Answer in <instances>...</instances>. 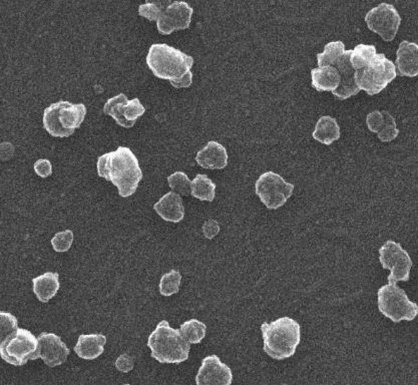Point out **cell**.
Wrapping results in <instances>:
<instances>
[{
    "instance_id": "obj_25",
    "label": "cell",
    "mask_w": 418,
    "mask_h": 385,
    "mask_svg": "<svg viewBox=\"0 0 418 385\" xmlns=\"http://www.w3.org/2000/svg\"><path fill=\"white\" fill-rule=\"evenodd\" d=\"M344 52L345 45L340 40L329 42L325 45L324 51L317 54L318 66L319 68L336 66L343 56Z\"/></svg>"
},
{
    "instance_id": "obj_16",
    "label": "cell",
    "mask_w": 418,
    "mask_h": 385,
    "mask_svg": "<svg viewBox=\"0 0 418 385\" xmlns=\"http://www.w3.org/2000/svg\"><path fill=\"white\" fill-rule=\"evenodd\" d=\"M351 54L352 51H345L340 61L336 64V68L340 73L341 80L339 87L332 94L341 101L356 96L361 90L356 82V71L350 63Z\"/></svg>"
},
{
    "instance_id": "obj_7",
    "label": "cell",
    "mask_w": 418,
    "mask_h": 385,
    "mask_svg": "<svg viewBox=\"0 0 418 385\" xmlns=\"http://www.w3.org/2000/svg\"><path fill=\"white\" fill-rule=\"evenodd\" d=\"M380 312L393 322L412 321L418 315V305L410 301L405 291L396 284L384 285L379 290Z\"/></svg>"
},
{
    "instance_id": "obj_1",
    "label": "cell",
    "mask_w": 418,
    "mask_h": 385,
    "mask_svg": "<svg viewBox=\"0 0 418 385\" xmlns=\"http://www.w3.org/2000/svg\"><path fill=\"white\" fill-rule=\"evenodd\" d=\"M97 173L99 177L111 181L123 198L134 195L142 179L139 161L127 147H118L116 151L99 157Z\"/></svg>"
},
{
    "instance_id": "obj_17",
    "label": "cell",
    "mask_w": 418,
    "mask_h": 385,
    "mask_svg": "<svg viewBox=\"0 0 418 385\" xmlns=\"http://www.w3.org/2000/svg\"><path fill=\"white\" fill-rule=\"evenodd\" d=\"M396 66L401 77L414 78L418 75V44L403 40L396 52Z\"/></svg>"
},
{
    "instance_id": "obj_20",
    "label": "cell",
    "mask_w": 418,
    "mask_h": 385,
    "mask_svg": "<svg viewBox=\"0 0 418 385\" xmlns=\"http://www.w3.org/2000/svg\"><path fill=\"white\" fill-rule=\"evenodd\" d=\"M106 343V337L103 334H82L78 337L75 351L82 360H94L104 353Z\"/></svg>"
},
{
    "instance_id": "obj_31",
    "label": "cell",
    "mask_w": 418,
    "mask_h": 385,
    "mask_svg": "<svg viewBox=\"0 0 418 385\" xmlns=\"http://www.w3.org/2000/svg\"><path fill=\"white\" fill-rule=\"evenodd\" d=\"M73 242V233L70 230L56 233L51 239V245L54 251L66 252L70 250Z\"/></svg>"
},
{
    "instance_id": "obj_21",
    "label": "cell",
    "mask_w": 418,
    "mask_h": 385,
    "mask_svg": "<svg viewBox=\"0 0 418 385\" xmlns=\"http://www.w3.org/2000/svg\"><path fill=\"white\" fill-rule=\"evenodd\" d=\"M312 87L318 92H333L340 84L341 77L335 66H324L311 71Z\"/></svg>"
},
{
    "instance_id": "obj_29",
    "label": "cell",
    "mask_w": 418,
    "mask_h": 385,
    "mask_svg": "<svg viewBox=\"0 0 418 385\" xmlns=\"http://www.w3.org/2000/svg\"><path fill=\"white\" fill-rule=\"evenodd\" d=\"M168 186L173 192H178L182 196H189L192 192V182L186 173L176 172L168 177Z\"/></svg>"
},
{
    "instance_id": "obj_11",
    "label": "cell",
    "mask_w": 418,
    "mask_h": 385,
    "mask_svg": "<svg viewBox=\"0 0 418 385\" xmlns=\"http://www.w3.org/2000/svg\"><path fill=\"white\" fill-rule=\"evenodd\" d=\"M365 23L370 30L379 35L383 40L393 42L401 25V18L395 7L381 4L367 14Z\"/></svg>"
},
{
    "instance_id": "obj_3",
    "label": "cell",
    "mask_w": 418,
    "mask_h": 385,
    "mask_svg": "<svg viewBox=\"0 0 418 385\" xmlns=\"http://www.w3.org/2000/svg\"><path fill=\"white\" fill-rule=\"evenodd\" d=\"M148 346L152 358L161 363L184 362L189 358L191 349L180 330L171 327L166 320L161 321L149 335Z\"/></svg>"
},
{
    "instance_id": "obj_19",
    "label": "cell",
    "mask_w": 418,
    "mask_h": 385,
    "mask_svg": "<svg viewBox=\"0 0 418 385\" xmlns=\"http://www.w3.org/2000/svg\"><path fill=\"white\" fill-rule=\"evenodd\" d=\"M196 161L202 168L222 170L228 165L227 151L219 142H209L205 148L197 154Z\"/></svg>"
},
{
    "instance_id": "obj_2",
    "label": "cell",
    "mask_w": 418,
    "mask_h": 385,
    "mask_svg": "<svg viewBox=\"0 0 418 385\" xmlns=\"http://www.w3.org/2000/svg\"><path fill=\"white\" fill-rule=\"evenodd\" d=\"M261 330L264 351L270 358L283 360L295 354L301 339L300 325L297 321L290 317L279 318L263 323Z\"/></svg>"
},
{
    "instance_id": "obj_4",
    "label": "cell",
    "mask_w": 418,
    "mask_h": 385,
    "mask_svg": "<svg viewBox=\"0 0 418 385\" xmlns=\"http://www.w3.org/2000/svg\"><path fill=\"white\" fill-rule=\"evenodd\" d=\"M147 64L156 78L174 80L191 71L194 59L166 44H154L149 47Z\"/></svg>"
},
{
    "instance_id": "obj_6",
    "label": "cell",
    "mask_w": 418,
    "mask_h": 385,
    "mask_svg": "<svg viewBox=\"0 0 418 385\" xmlns=\"http://www.w3.org/2000/svg\"><path fill=\"white\" fill-rule=\"evenodd\" d=\"M396 77L398 73L395 64L386 59L383 54H376L364 68L355 73L358 87L365 90L369 96L379 94Z\"/></svg>"
},
{
    "instance_id": "obj_10",
    "label": "cell",
    "mask_w": 418,
    "mask_h": 385,
    "mask_svg": "<svg viewBox=\"0 0 418 385\" xmlns=\"http://www.w3.org/2000/svg\"><path fill=\"white\" fill-rule=\"evenodd\" d=\"M379 260L384 269L391 271V275L387 278L389 284H396L399 281L407 282L410 280L412 260L401 244L396 243L393 240L386 241L379 249Z\"/></svg>"
},
{
    "instance_id": "obj_33",
    "label": "cell",
    "mask_w": 418,
    "mask_h": 385,
    "mask_svg": "<svg viewBox=\"0 0 418 385\" xmlns=\"http://www.w3.org/2000/svg\"><path fill=\"white\" fill-rule=\"evenodd\" d=\"M161 13H161L160 7L156 4H151V2H147V4H142L139 7L140 16L148 18L151 21H158Z\"/></svg>"
},
{
    "instance_id": "obj_32",
    "label": "cell",
    "mask_w": 418,
    "mask_h": 385,
    "mask_svg": "<svg viewBox=\"0 0 418 385\" xmlns=\"http://www.w3.org/2000/svg\"><path fill=\"white\" fill-rule=\"evenodd\" d=\"M0 318H1V329H0V334H1V339L6 338L9 334H13L14 331L18 329V321L16 316L11 314V313L6 312V311H1L0 312Z\"/></svg>"
},
{
    "instance_id": "obj_22",
    "label": "cell",
    "mask_w": 418,
    "mask_h": 385,
    "mask_svg": "<svg viewBox=\"0 0 418 385\" xmlns=\"http://www.w3.org/2000/svg\"><path fill=\"white\" fill-rule=\"evenodd\" d=\"M33 292L42 303H47L56 295L61 287L59 273L47 272L32 280Z\"/></svg>"
},
{
    "instance_id": "obj_8",
    "label": "cell",
    "mask_w": 418,
    "mask_h": 385,
    "mask_svg": "<svg viewBox=\"0 0 418 385\" xmlns=\"http://www.w3.org/2000/svg\"><path fill=\"white\" fill-rule=\"evenodd\" d=\"M39 341L32 332L18 328L13 334L1 339L0 355L9 365L23 366L28 360H37Z\"/></svg>"
},
{
    "instance_id": "obj_14",
    "label": "cell",
    "mask_w": 418,
    "mask_h": 385,
    "mask_svg": "<svg viewBox=\"0 0 418 385\" xmlns=\"http://www.w3.org/2000/svg\"><path fill=\"white\" fill-rule=\"evenodd\" d=\"M231 368L220 360L218 355L204 358L196 377L197 385H231Z\"/></svg>"
},
{
    "instance_id": "obj_36",
    "label": "cell",
    "mask_w": 418,
    "mask_h": 385,
    "mask_svg": "<svg viewBox=\"0 0 418 385\" xmlns=\"http://www.w3.org/2000/svg\"><path fill=\"white\" fill-rule=\"evenodd\" d=\"M35 173L42 178H47L52 173L51 163L47 159H40V160L35 161Z\"/></svg>"
},
{
    "instance_id": "obj_35",
    "label": "cell",
    "mask_w": 418,
    "mask_h": 385,
    "mask_svg": "<svg viewBox=\"0 0 418 385\" xmlns=\"http://www.w3.org/2000/svg\"><path fill=\"white\" fill-rule=\"evenodd\" d=\"M135 360L129 353H123L116 361V367L118 372L128 373L134 369Z\"/></svg>"
},
{
    "instance_id": "obj_12",
    "label": "cell",
    "mask_w": 418,
    "mask_h": 385,
    "mask_svg": "<svg viewBox=\"0 0 418 385\" xmlns=\"http://www.w3.org/2000/svg\"><path fill=\"white\" fill-rule=\"evenodd\" d=\"M146 109L139 99H128L125 94L111 97L104 104V113L115 118L118 125L125 128L134 127L137 118L144 115Z\"/></svg>"
},
{
    "instance_id": "obj_18",
    "label": "cell",
    "mask_w": 418,
    "mask_h": 385,
    "mask_svg": "<svg viewBox=\"0 0 418 385\" xmlns=\"http://www.w3.org/2000/svg\"><path fill=\"white\" fill-rule=\"evenodd\" d=\"M158 215L168 222L179 223L185 217V207L179 194L170 192L154 205Z\"/></svg>"
},
{
    "instance_id": "obj_39",
    "label": "cell",
    "mask_w": 418,
    "mask_h": 385,
    "mask_svg": "<svg viewBox=\"0 0 418 385\" xmlns=\"http://www.w3.org/2000/svg\"><path fill=\"white\" fill-rule=\"evenodd\" d=\"M123 385H130V384H123Z\"/></svg>"
},
{
    "instance_id": "obj_30",
    "label": "cell",
    "mask_w": 418,
    "mask_h": 385,
    "mask_svg": "<svg viewBox=\"0 0 418 385\" xmlns=\"http://www.w3.org/2000/svg\"><path fill=\"white\" fill-rule=\"evenodd\" d=\"M393 118V116L386 111H374L372 113H370L369 115L367 116V123L368 126V128H369L371 132L374 133H379L381 132L383 130L384 127L388 123V121Z\"/></svg>"
},
{
    "instance_id": "obj_23",
    "label": "cell",
    "mask_w": 418,
    "mask_h": 385,
    "mask_svg": "<svg viewBox=\"0 0 418 385\" xmlns=\"http://www.w3.org/2000/svg\"><path fill=\"white\" fill-rule=\"evenodd\" d=\"M313 138L316 141L329 146L340 138V128L338 123L332 116H322L316 123Z\"/></svg>"
},
{
    "instance_id": "obj_24",
    "label": "cell",
    "mask_w": 418,
    "mask_h": 385,
    "mask_svg": "<svg viewBox=\"0 0 418 385\" xmlns=\"http://www.w3.org/2000/svg\"><path fill=\"white\" fill-rule=\"evenodd\" d=\"M215 183L207 175L198 173L192 181V196L201 201L213 202L216 196Z\"/></svg>"
},
{
    "instance_id": "obj_37",
    "label": "cell",
    "mask_w": 418,
    "mask_h": 385,
    "mask_svg": "<svg viewBox=\"0 0 418 385\" xmlns=\"http://www.w3.org/2000/svg\"><path fill=\"white\" fill-rule=\"evenodd\" d=\"M220 232L219 223L217 221L210 219V220L206 221L205 224L203 225V233L204 236L207 239H213L214 237L217 236Z\"/></svg>"
},
{
    "instance_id": "obj_38",
    "label": "cell",
    "mask_w": 418,
    "mask_h": 385,
    "mask_svg": "<svg viewBox=\"0 0 418 385\" xmlns=\"http://www.w3.org/2000/svg\"><path fill=\"white\" fill-rule=\"evenodd\" d=\"M193 82V73L192 71H189L186 75H183L182 78H177V80H171V85L176 89H185V87H189Z\"/></svg>"
},
{
    "instance_id": "obj_28",
    "label": "cell",
    "mask_w": 418,
    "mask_h": 385,
    "mask_svg": "<svg viewBox=\"0 0 418 385\" xmlns=\"http://www.w3.org/2000/svg\"><path fill=\"white\" fill-rule=\"evenodd\" d=\"M182 275L179 271L171 270L170 272L163 275L160 282V292L161 295L170 297L178 293L180 290Z\"/></svg>"
},
{
    "instance_id": "obj_13",
    "label": "cell",
    "mask_w": 418,
    "mask_h": 385,
    "mask_svg": "<svg viewBox=\"0 0 418 385\" xmlns=\"http://www.w3.org/2000/svg\"><path fill=\"white\" fill-rule=\"evenodd\" d=\"M194 9L185 1H174L161 14L158 20L159 32L161 35H171L175 30H183L190 28Z\"/></svg>"
},
{
    "instance_id": "obj_27",
    "label": "cell",
    "mask_w": 418,
    "mask_h": 385,
    "mask_svg": "<svg viewBox=\"0 0 418 385\" xmlns=\"http://www.w3.org/2000/svg\"><path fill=\"white\" fill-rule=\"evenodd\" d=\"M376 54V47L374 45L358 44L351 54L350 63L354 70L359 71L364 68Z\"/></svg>"
},
{
    "instance_id": "obj_9",
    "label": "cell",
    "mask_w": 418,
    "mask_h": 385,
    "mask_svg": "<svg viewBox=\"0 0 418 385\" xmlns=\"http://www.w3.org/2000/svg\"><path fill=\"white\" fill-rule=\"evenodd\" d=\"M294 188V185L287 183L274 172L263 173L255 185L256 194L270 210H276L285 205L293 194Z\"/></svg>"
},
{
    "instance_id": "obj_26",
    "label": "cell",
    "mask_w": 418,
    "mask_h": 385,
    "mask_svg": "<svg viewBox=\"0 0 418 385\" xmlns=\"http://www.w3.org/2000/svg\"><path fill=\"white\" fill-rule=\"evenodd\" d=\"M180 332L188 343L199 344L205 338L207 326L201 321L191 319L180 325Z\"/></svg>"
},
{
    "instance_id": "obj_34",
    "label": "cell",
    "mask_w": 418,
    "mask_h": 385,
    "mask_svg": "<svg viewBox=\"0 0 418 385\" xmlns=\"http://www.w3.org/2000/svg\"><path fill=\"white\" fill-rule=\"evenodd\" d=\"M399 134V130L398 127H396L395 120L394 118H391L387 123L386 127H384L383 130L381 132L379 133V139L381 142H391L393 140H395L398 138Z\"/></svg>"
},
{
    "instance_id": "obj_5",
    "label": "cell",
    "mask_w": 418,
    "mask_h": 385,
    "mask_svg": "<svg viewBox=\"0 0 418 385\" xmlns=\"http://www.w3.org/2000/svg\"><path fill=\"white\" fill-rule=\"evenodd\" d=\"M87 115L85 104L61 101L44 109L45 130L56 138H68L80 127Z\"/></svg>"
},
{
    "instance_id": "obj_15",
    "label": "cell",
    "mask_w": 418,
    "mask_h": 385,
    "mask_svg": "<svg viewBox=\"0 0 418 385\" xmlns=\"http://www.w3.org/2000/svg\"><path fill=\"white\" fill-rule=\"evenodd\" d=\"M39 348H37V360L42 358L49 367L61 365L68 360L70 350L66 343L61 341V337L54 334L44 332L37 337Z\"/></svg>"
}]
</instances>
